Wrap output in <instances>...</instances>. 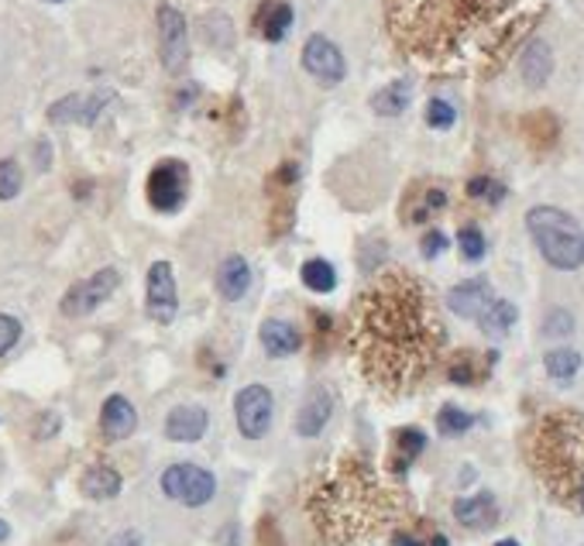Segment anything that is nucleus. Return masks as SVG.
I'll use <instances>...</instances> for the list:
<instances>
[{
  "instance_id": "a211bd4d",
  "label": "nucleus",
  "mask_w": 584,
  "mask_h": 546,
  "mask_svg": "<svg viewBox=\"0 0 584 546\" xmlns=\"http://www.w3.org/2000/svg\"><path fill=\"white\" fill-rule=\"evenodd\" d=\"M206 426H210V416L203 406H176L166 416V437L172 443H196L203 440Z\"/></svg>"
},
{
  "instance_id": "1a4fd4ad",
  "label": "nucleus",
  "mask_w": 584,
  "mask_h": 546,
  "mask_svg": "<svg viewBox=\"0 0 584 546\" xmlns=\"http://www.w3.org/2000/svg\"><path fill=\"white\" fill-rule=\"evenodd\" d=\"M158 56L162 66H166V73H182L186 62H190V28H186V17L182 11H176L172 4H162L158 14Z\"/></svg>"
},
{
  "instance_id": "4468645a",
  "label": "nucleus",
  "mask_w": 584,
  "mask_h": 546,
  "mask_svg": "<svg viewBox=\"0 0 584 546\" xmlns=\"http://www.w3.org/2000/svg\"><path fill=\"white\" fill-rule=\"evenodd\" d=\"M331 416H334V392L326 385H313L307 392V399H302L299 413H296V434L313 440V437H320L326 430Z\"/></svg>"
},
{
  "instance_id": "a19ab883",
  "label": "nucleus",
  "mask_w": 584,
  "mask_h": 546,
  "mask_svg": "<svg viewBox=\"0 0 584 546\" xmlns=\"http://www.w3.org/2000/svg\"><path fill=\"white\" fill-rule=\"evenodd\" d=\"M107 546H145L142 543V533H134V530H124V533H117Z\"/></svg>"
},
{
  "instance_id": "72a5a7b5",
  "label": "nucleus",
  "mask_w": 584,
  "mask_h": 546,
  "mask_svg": "<svg viewBox=\"0 0 584 546\" xmlns=\"http://www.w3.org/2000/svg\"><path fill=\"white\" fill-rule=\"evenodd\" d=\"M454 121H457V110H454L448 100L433 97V100L427 104V124H430L433 131H448V128H454Z\"/></svg>"
},
{
  "instance_id": "423d86ee",
  "label": "nucleus",
  "mask_w": 584,
  "mask_h": 546,
  "mask_svg": "<svg viewBox=\"0 0 584 546\" xmlns=\"http://www.w3.org/2000/svg\"><path fill=\"white\" fill-rule=\"evenodd\" d=\"M162 491L186 509H203L206 502H214L217 478L200 464H169L162 471Z\"/></svg>"
},
{
  "instance_id": "2f4dec72",
  "label": "nucleus",
  "mask_w": 584,
  "mask_h": 546,
  "mask_svg": "<svg viewBox=\"0 0 584 546\" xmlns=\"http://www.w3.org/2000/svg\"><path fill=\"white\" fill-rule=\"evenodd\" d=\"M475 426V416L472 413H464V410H457V406H443L440 413H437V430H440V437H464L467 430Z\"/></svg>"
},
{
  "instance_id": "9d476101",
  "label": "nucleus",
  "mask_w": 584,
  "mask_h": 546,
  "mask_svg": "<svg viewBox=\"0 0 584 546\" xmlns=\"http://www.w3.org/2000/svg\"><path fill=\"white\" fill-rule=\"evenodd\" d=\"M275 416V399L265 385H245L234 399V419H238V430L248 440H262L272 426Z\"/></svg>"
},
{
  "instance_id": "2eb2a0df",
  "label": "nucleus",
  "mask_w": 584,
  "mask_h": 546,
  "mask_svg": "<svg viewBox=\"0 0 584 546\" xmlns=\"http://www.w3.org/2000/svg\"><path fill=\"white\" fill-rule=\"evenodd\" d=\"M443 206H448V189H443L440 182H413L406 189L403 197V217L409 224H427L433 213H440Z\"/></svg>"
},
{
  "instance_id": "79ce46f5",
  "label": "nucleus",
  "mask_w": 584,
  "mask_h": 546,
  "mask_svg": "<svg viewBox=\"0 0 584 546\" xmlns=\"http://www.w3.org/2000/svg\"><path fill=\"white\" fill-rule=\"evenodd\" d=\"M56 430H59V416H56V413H45V416H41V430H38V437H41V440H49Z\"/></svg>"
},
{
  "instance_id": "dca6fc26",
  "label": "nucleus",
  "mask_w": 584,
  "mask_h": 546,
  "mask_svg": "<svg viewBox=\"0 0 584 546\" xmlns=\"http://www.w3.org/2000/svg\"><path fill=\"white\" fill-rule=\"evenodd\" d=\"M454 519L464 530H492L499 522V502L492 491H478L454 502Z\"/></svg>"
},
{
  "instance_id": "6e6552de",
  "label": "nucleus",
  "mask_w": 584,
  "mask_h": 546,
  "mask_svg": "<svg viewBox=\"0 0 584 546\" xmlns=\"http://www.w3.org/2000/svg\"><path fill=\"white\" fill-rule=\"evenodd\" d=\"M117 286H121V275H117V269H100V272H93L90 278L76 282V286L62 296L59 310H62V317H69V320L90 317L93 310H100V306L114 296Z\"/></svg>"
},
{
  "instance_id": "4be33fe9",
  "label": "nucleus",
  "mask_w": 584,
  "mask_h": 546,
  "mask_svg": "<svg viewBox=\"0 0 584 546\" xmlns=\"http://www.w3.org/2000/svg\"><path fill=\"white\" fill-rule=\"evenodd\" d=\"M217 289L227 302H238L248 296L251 289V265H248V258L241 254H227L221 261V269H217Z\"/></svg>"
},
{
  "instance_id": "ea45409f",
  "label": "nucleus",
  "mask_w": 584,
  "mask_h": 546,
  "mask_svg": "<svg viewBox=\"0 0 584 546\" xmlns=\"http://www.w3.org/2000/svg\"><path fill=\"white\" fill-rule=\"evenodd\" d=\"M419 251H424V258H437L448 251V234H440V230H427L424 234V241H419Z\"/></svg>"
},
{
  "instance_id": "f704fd0d",
  "label": "nucleus",
  "mask_w": 584,
  "mask_h": 546,
  "mask_svg": "<svg viewBox=\"0 0 584 546\" xmlns=\"http://www.w3.org/2000/svg\"><path fill=\"white\" fill-rule=\"evenodd\" d=\"M457 248L467 261H481L485 258V234L478 227H461L457 230Z\"/></svg>"
},
{
  "instance_id": "a18cd8bd",
  "label": "nucleus",
  "mask_w": 584,
  "mask_h": 546,
  "mask_svg": "<svg viewBox=\"0 0 584 546\" xmlns=\"http://www.w3.org/2000/svg\"><path fill=\"white\" fill-rule=\"evenodd\" d=\"M49 4H62V0H49Z\"/></svg>"
},
{
  "instance_id": "c03bdc74",
  "label": "nucleus",
  "mask_w": 584,
  "mask_h": 546,
  "mask_svg": "<svg viewBox=\"0 0 584 546\" xmlns=\"http://www.w3.org/2000/svg\"><path fill=\"white\" fill-rule=\"evenodd\" d=\"M496 546H520V543H516V539H499Z\"/></svg>"
},
{
  "instance_id": "58836bf2",
  "label": "nucleus",
  "mask_w": 584,
  "mask_h": 546,
  "mask_svg": "<svg viewBox=\"0 0 584 546\" xmlns=\"http://www.w3.org/2000/svg\"><path fill=\"white\" fill-rule=\"evenodd\" d=\"M21 341V323L8 313H0V358Z\"/></svg>"
},
{
  "instance_id": "37998d69",
  "label": "nucleus",
  "mask_w": 584,
  "mask_h": 546,
  "mask_svg": "<svg viewBox=\"0 0 584 546\" xmlns=\"http://www.w3.org/2000/svg\"><path fill=\"white\" fill-rule=\"evenodd\" d=\"M8 536H11V526H8V522H4V519H0V543H4Z\"/></svg>"
},
{
  "instance_id": "0eeeda50",
  "label": "nucleus",
  "mask_w": 584,
  "mask_h": 546,
  "mask_svg": "<svg viewBox=\"0 0 584 546\" xmlns=\"http://www.w3.org/2000/svg\"><path fill=\"white\" fill-rule=\"evenodd\" d=\"M186 189H190V169L179 158H162L155 169L148 173V203L158 213H176L186 200Z\"/></svg>"
},
{
  "instance_id": "c756f323",
  "label": "nucleus",
  "mask_w": 584,
  "mask_h": 546,
  "mask_svg": "<svg viewBox=\"0 0 584 546\" xmlns=\"http://www.w3.org/2000/svg\"><path fill=\"white\" fill-rule=\"evenodd\" d=\"M523 134L533 149H540L547 152L550 145H557V134H560V124H557V117L540 110V114H529L526 121H523Z\"/></svg>"
},
{
  "instance_id": "9b49d317",
  "label": "nucleus",
  "mask_w": 584,
  "mask_h": 546,
  "mask_svg": "<svg viewBox=\"0 0 584 546\" xmlns=\"http://www.w3.org/2000/svg\"><path fill=\"white\" fill-rule=\"evenodd\" d=\"M145 310L155 323L169 327L179 317V293H176V275L169 261H155L148 269L145 282Z\"/></svg>"
},
{
  "instance_id": "aec40b11",
  "label": "nucleus",
  "mask_w": 584,
  "mask_h": 546,
  "mask_svg": "<svg viewBox=\"0 0 584 546\" xmlns=\"http://www.w3.org/2000/svg\"><path fill=\"white\" fill-rule=\"evenodd\" d=\"M492 289H488L485 278H472V282H461L448 293V306L457 313V317H467V320H478L485 313V306L492 302Z\"/></svg>"
},
{
  "instance_id": "ddd939ff",
  "label": "nucleus",
  "mask_w": 584,
  "mask_h": 546,
  "mask_svg": "<svg viewBox=\"0 0 584 546\" xmlns=\"http://www.w3.org/2000/svg\"><path fill=\"white\" fill-rule=\"evenodd\" d=\"M114 100V93H69L59 104L49 107L52 124H93L104 114V107Z\"/></svg>"
},
{
  "instance_id": "c85d7f7f",
  "label": "nucleus",
  "mask_w": 584,
  "mask_h": 546,
  "mask_svg": "<svg viewBox=\"0 0 584 546\" xmlns=\"http://www.w3.org/2000/svg\"><path fill=\"white\" fill-rule=\"evenodd\" d=\"M581 365H584V358H581V351H574V347H553V351H547V358H544L547 375L553 378V382H560V385L574 382Z\"/></svg>"
},
{
  "instance_id": "20e7f679",
  "label": "nucleus",
  "mask_w": 584,
  "mask_h": 546,
  "mask_svg": "<svg viewBox=\"0 0 584 546\" xmlns=\"http://www.w3.org/2000/svg\"><path fill=\"white\" fill-rule=\"evenodd\" d=\"M523 454L533 478L553 502L584 515V413L550 410L536 416L526 430Z\"/></svg>"
},
{
  "instance_id": "473e14b6",
  "label": "nucleus",
  "mask_w": 584,
  "mask_h": 546,
  "mask_svg": "<svg viewBox=\"0 0 584 546\" xmlns=\"http://www.w3.org/2000/svg\"><path fill=\"white\" fill-rule=\"evenodd\" d=\"M467 197L472 200H488V203H502L505 200V186L488 179V176H475L472 182H467Z\"/></svg>"
},
{
  "instance_id": "4c0bfd02",
  "label": "nucleus",
  "mask_w": 584,
  "mask_h": 546,
  "mask_svg": "<svg viewBox=\"0 0 584 546\" xmlns=\"http://www.w3.org/2000/svg\"><path fill=\"white\" fill-rule=\"evenodd\" d=\"M574 330V317L568 310H550L547 320H544V334L547 337H568Z\"/></svg>"
},
{
  "instance_id": "e433bc0d",
  "label": "nucleus",
  "mask_w": 584,
  "mask_h": 546,
  "mask_svg": "<svg viewBox=\"0 0 584 546\" xmlns=\"http://www.w3.org/2000/svg\"><path fill=\"white\" fill-rule=\"evenodd\" d=\"M21 193V165L14 158L0 162V200H14Z\"/></svg>"
},
{
  "instance_id": "7ed1b4c3",
  "label": "nucleus",
  "mask_w": 584,
  "mask_h": 546,
  "mask_svg": "<svg viewBox=\"0 0 584 546\" xmlns=\"http://www.w3.org/2000/svg\"><path fill=\"white\" fill-rule=\"evenodd\" d=\"M302 509L323 546H355L392 526L403 502L365 458L341 454L313 471Z\"/></svg>"
},
{
  "instance_id": "f3484780",
  "label": "nucleus",
  "mask_w": 584,
  "mask_h": 546,
  "mask_svg": "<svg viewBox=\"0 0 584 546\" xmlns=\"http://www.w3.org/2000/svg\"><path fill=\"white\" fill-rule=\"evenodd\" d=\"M499 361L496 351L488 354H478V351H457L454 358L448 361V378L454 385H478L488 378V371H492V365Z\"/></svg>"
},
{
  "instance_id": "bb28decb",
  "label": "nucleus",
  "mask_w": 584,
  "mask_h": 546,
  "mask_svg": "<svg viewBox=\"0 0 584 546\" xmlns=\"http://www.w3.org/2000/svg\"><path fill=\"white\" fill-rule=\"evenodd\" d=\"M413 100V83L409 80H395L389 86H382L379 93H371V110L379 117H400Z\"/></svg>"
},
{
  "instance_id": "cd10ccee",
  "label": "nucleus",
  "mask_w": 584,
  "mask_h": 546,
  "mask_svg": "<svg viewBox=\"0 0 584 546\" xmlns=\"http://www.w3.org/2000/svg\"><path fill=\"white\" fill-rule=\"evenodd\" d=\"M516 306H512L509 299H492L485 306V313L475 320L488 337H505L512 327H516Z\"/></svg>"
},
{
  "instance_id": "f8f14e48",
  "label": "nucleus",
  "mask_w": 584,
  "mask_h": 546,
  "mask_svg": "<svg viewBox=\"0 0 584 546\" xmlns=\"http://www.w3.org/2000/svg\"><path fill=\"white\" fill-rule=\"evenodd\" d=\"M302 69L320 80L323 86H337L347 76V62L344 52L326 35H310L307 45H302Z\"/></svg>"
},
{
  "instance_id": "39448f33",
  "label": "nucleus",
  "mask_w": 584,
  "mask_h": 546,
  "mask_svg": "<svg viewBox=\"0 0 584 546\" xmlns=\"http://www.w3.org/2000/svg\"><path fill=\"white\" fill-rule=\"evenodd\" d=\"M526 230L540 248L544 261L557 272H574L584 265V227L560 206H533L526 213Z\"/></svg>"
},
{
  "instance_id": "393cba45",
  "label": "nucleus",
  "mask_w": 584,
  "mask_h": 546,
  "mask_svg": "<svg viewBox=\"0 0 584 546\" xmlns=\"http://www.w3.org/2000/svg\"><path fill=\"white\" fill-rule=\"evenodd\" d=\"M427 450V434L419 430V426H403V430H395L392 437V471L395 474H406L409 464Z\"/></svg>"
},
{
  "instance_id": "b1692460",
  "label": "nucleus",
  "mask_w": 584,
  "mask_h": 546,
  "mask_svg": "<svg viewBox=\"0 0 584 546\" xmlns=\"http://www.w3.org/2000/svg\"><path fill=\"white\" fill-rule=\"evenodd\" d=\"M520 66H523V80H526V86L540 90V86L550 80V73H553V52H550V45L540 41V38H533V41L526 45V49H523Z\"/></svg>"
},
{
  "instance_id": "7c9ffc66",
  "label": "nucleus",
  "mask_w": 584,
  "mask_h": 546,
  "mask_svg": "<svg viewBox=\"0 0 584 546\" xmlns=\"http://www.w3.org/2000/svg\"><path fill=\"white\" fill-rule=\"evenodd\" d=\"M299 278H302V286L313 293H334V286H337V272L326 258H310L307 265H302Z\"/></svg>"
},
{
  "instance_id": "f03ea898",
  "label": "nucleus",
  "mask_w": 584,
  "mask_h": 546,
  "mask_svg": "<svg viewBox=\"0 0 584 546\" xmlns=\"http://www.w3.org/2000/svg\"><path fill=\"white\" fill-rule=\"evenodd\" d=\"M540 11L529 0H385V25L392 41L424 66L496 69Z\"/></svg>"
},
{
  "instance_id": "412c9836",
  "label": "nucleus",
  "mask_w": 584,
  "mask_h": 546,
  "mask_svg": "<svg viewBox=\"0 0 584 546\" xmlns=\"http://www.w3.org/2000/svg\"><path fill=\"white\" fill-rule=\"evenodd\" d=\"M259 337H262V347H265L269 358H293V354L302 347V334L283 317L265 320L262 330H259Z\"/></svg>"
},
{
  "instance_id": "6ab92c4d",
  "label": "nucleus",
  "mask_w": 584,
  "mask_h": 546,
  "mask_svg": "<svg viewBox=\"0 0 584 546\" xmlns=\"http://www.w3.org/2000/svg\"><path fill=\"white\" fill-rule=\"evenodd\" d=\"M100 430L107 440H128L138 430V410L124 395H110L100 410Z\"/></svg>"
},
{
  "instance_id": "a878e982",
  "label": "nucleus",
  "mask_w": 584,
  "mask_h": 546,
  "mask_svg": "<svg viewBox=\"0 0 584 546\" xmlns=\"http://www.w3.org/2000/svg\"><path fill=\"white\" fill-rule=\"evenodd\" d=\"M80 488H83L86 498H93V502H110V498L121 495L124 482H121V474H117L114 467H107V464H93V467H86Z\"/></svg>"
},
{
  "instance_id": "f257e3e1",
  "label": "nucleus",
  "mask_w": 584,
  "mask_h": 546,
  "mask_svg": "<svg viewBox=\"0 0 584 546\" xmlns=\"http://www.w3.org/2000/svg\"><path fill=\"white\" fill-rule=\"evenodd\" d=\"M350 347L376 389L406 395L433 375L448 347L440 306L424 278L389 269L358 296Z\"/></svg>"
},
{
  "instance_id": "5701e85b",
  "label": "nucleus",
  "mask_w": 584,
  "mask_h": 546,
  "mask_svg": "<svg viewBox=\"0 0 584 546\" xmlns=\"http://www.w3.org/2000/svg\"><path fill=\"white\" fill-rule=\"evenodd\" d=\"M289 28H293V8L286 0H262L259 14H254V32L265 41H283Z\"/></svg>"
},
{
  "instance_id": "c9c22d12",
  "label": "nucleus",
  "mask_w": 584,
  "mask_h": 546,
  "mask_svg": "<svg viewBox=\"0 0 584 546\" xmlns=\"http://www.w3.org/2000/svg\"><path fill=\"white\" fill-rule=\"evenodd\" d=\"M392 546H448V536L437 533V530H430V536H424L416 530H403L400 526L392 533Z\"/></svg>"
}]
</instances>
